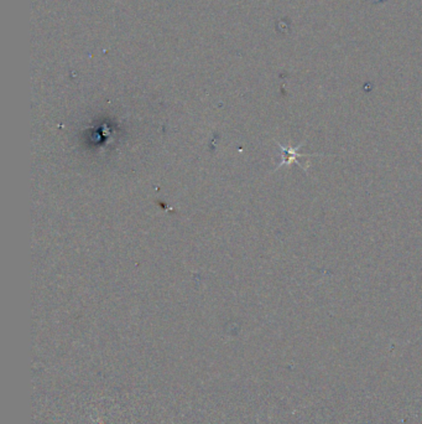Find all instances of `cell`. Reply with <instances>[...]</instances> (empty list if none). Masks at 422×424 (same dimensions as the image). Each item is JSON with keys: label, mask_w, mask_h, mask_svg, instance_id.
<instances>
[{"label": "cell", "mask_w": 422, "mask_h": 424, "mask_svg": "<svg viewBox=\"0 0 422 424\" xmlns=\"http://www.w3.org/2000/svg\"><path fill=\"white\" fill-rule=\"evenodd\" d=\"M304 144H300L297 146H282V144H279L280 146V151H282V163L279 164V168H282V165H289L291 163H297L299 165L301 166V164L297 161V158H304V156H321V154H302L299 153V149L301 148Z\"/></svg>", "instance_id": "6da1fadb"}]
</instances>
